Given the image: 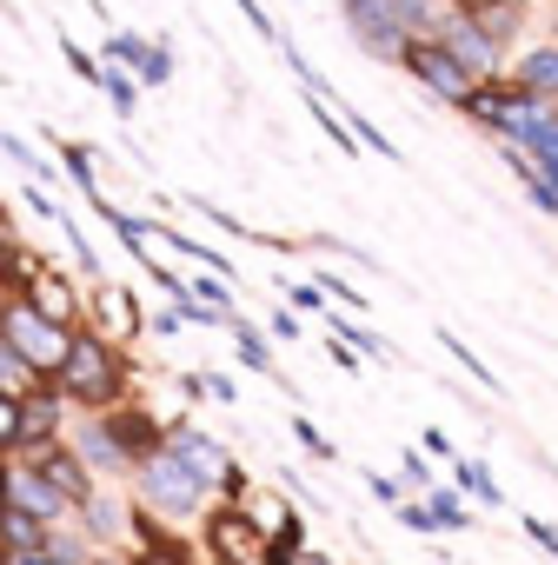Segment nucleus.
<instances>
[{"instance_id":"obj_1","label":"nucleus","mask_w":558,"mask_h":565,"mask_svg":"<svg viewBox=\"0 0 558 565\" xmlns=\"http://www.w3.org/2000/svg\"><path fill=\"white\" fill-rule=\"evenodd\" d=\"M67 406H87V413H114L120 399H127V360H120V347H107L100 333H74L67 340V360H61V373L47 380Z\"/></svg>"},{"instance_id":"obj_2","label":"nucleus","mask_w":558,"mask_h":565,"mask_svg":"<svg viewBox=\"0 0 558 565\" xmlns=\"http://www.w3.org/2000/svg\"><path fill=\"white\" fill-rule=\"evenodd\" d=\"M133 492H140V505H147L153 519H173V525H180V519L206 512V492H213V486H206L186 459H173V452L160 446V452H147V459L133 466Z\"/></svg>"},{"instance_id":"obj_3","label":"nucleus","mask_w":558,"mask_h":565,"mask_svg":"<svg viewBox=\"0 0 558 565\" xmlns=\"http://www.w3.org/2000/svg\"><path fill=\"white\" fill-rule=\"evenodd\" d=\"M67 327H54V320H41L21 294L14 300H0V347H8L28 373H41V380H54L61 373V360H67Z\"/></svg>"},{"instance_id":"obj_4","label":"nucleus","mask_w":558,"mask_h":565,"mask_svg":"<svg viewBox=\"0 0 558 565\" xmlns=\"http://www.w3.org/2000/svg\"><path fill=\"white\" fill-rule=\"evenodd\" d=\"M61 419H67V399H61L54 386L21 393V399H14V439H8V452L34 459L41 446H61Z\"/></svg>"},{"instance_id":"obj_5","label":"nucleus","mask_w":558,"mask_h":565,"mask_svg":"<svg viewBox=\"0 0 558 565\" xmlns=\"http://www.w3.org/2000/svg\"><path fill=\"white\" fill-rule=\"evenodd\" d=\"M399 61H406V67H412V74H419L439 100H452V107H465V100L485 87V81H472V74H465V67H459L439 41H406V54H399Z\"/></svg>"},{"instance_id":"obj_6","label":"nucleus","mask_w":558,"mask_h":565,"mask_svg":"<svg viewBox=\"0 0 558 565\" xmlns=\"http://www.w3.org/2000/svg\"><path fill=\"white\" fill-rule=\"evenodd\" d=\"M21 466H34V472H41V479H47V486L74 505V512L100 492V479L81 466V452H74V446H41V452H34V459H21Z\"/></svg>"},{"instance_id":"obj_7","label":"nucleus","mask_w":558,"mask_h":565,"mask_svg":"<svg viewBox=\"0 0 558 565\" xmlns=\"http://www.w3.org/2000/svg\"><path fill=\"white\" fill-rule=\"evenodd\" d=\"M8 512H28L34 525H61V519H74V505H67L34 466H8Z\"/></svg>"},{"instance_id":"obj_8","label":"nucleus","mask_w":558,"mask_h":565,"mask_svg":"<svg viewBox=\"0 0 558 565\" xmlns=\"http://www.w3.org/2000/svg\"><path fill=\"white\" fill-rule=\"evenodd\" d=\"M100 426H107V439L120 446L127 466H140V459L160 452V439H167V426H160L147 406H114V413H100Z\"/></svg>"},{"instance_id":"obj_9","label":"nucleus","mask_w":558,"mask_h":565,"mask_svg":"<svg viewBox=\"0 0 558 565\" xmlns=\"http://www.w3.org/2000/svg\"><path fill=\"white\" fill-rule=\"evenodd\" d=\"M87 320H94L87 333H100L107 347H114V340H140V327H147L140 300H133L127 287H107V279H100V287H94V313H87Z\"/></svg>"},{"instance_id":"obj_10","label":"nucleus","mask_w":558,"mask_h":565,"mask_svg":"<svg viewBox=\"0 0 558 565\" xmlns=\"http://www.w3.org/2000/svg\"><path fill=\"white\" fill-rule=\"evenodd\" d=\"M346 28L379 54V61H399L406 54V34L393 21V0H346Z\"/></svg>"},{"instance_id":"obj_11","label":"nucleus","mask_w":558,"mask_h":565,"mask_svg":"<svg viewBox=\"0 0 558 565\" xmlns=\"http://www.w3.org/2000/svg\"><path fill=\"white\" fill-rule=\"evenodd\" d=\"M21 300H28L41 320L67 327V333H74V320H87V313H81V294L67 287V273H54V266H41V273L28 279V287H21Z\"/></svg>"},{"instance_id":"obj_12","label":"nucleus","mask_w":558,"mask_h":565,"mask_svg":"<svg viewBox=\"0 0 558 565\" xmlns=\"http://www.w3.org/2000/svg\"><path fill=\"white\" fill-rule=\"evenodd\" d=\"M206 545H213V558H219V565H239V558L259 545L253 512H246V505H219V512L206 519Z\"/></svg>"},{"instance_id":"obj_13","label":"nucleus","mask_w":558,"mask_h":565,"mask_svg":"<svg viewBox=\"0 0 558 565\" xmlns=\"http://www.w3.org/2000/svg\"><path fill=\"white\" fill-rule=\"evenodd\" d=\"M74 452H81V466H87L94 479H120V472H133V466L120 459V446L107 439V426H100V419H87V426L74 433Z\"/></svg>"},{"instance_id":"obj_14","label":"nucleus","mask_w":558,"mask_h":565,"mask_svg":"<svg viewBox=\"0 0 558 565\" xmlns=\"http://www.w3.org/2000/svg\"><path fill=\"white\" fill-rule=\"evenodd\" d=\"M14 565H94V545L87 532H67V525H47V539L34 552H21Z\"/></svg>"},{"instance_id":"obj_15","label":"nucleus","mask_w":558,"mask_h":565,"mask_svg":"<svg viewBox=\"0 0 558 565\" xmlns=\"http://www.w3.org/2000/svg\"><path fill=\"white\" fill-rule=\"evenodd\" d=\"M518 94H532V100H558V47H532L525 61H518V81H512Z\"/></svg>"},{"instance_id":"obj_16","label":"nucleus","mask_w":558,"mask_h":565,"mask_svg":"<svg viewBox=\"0 0 558 565\" xmlns=\"http://www.w3.org/2000/svg\"><path fill=\"white\" fill-rule=\"evenodd\" d=\"M74 519H81V532H94V539H127V532H133V512H127L120 499H107V492H94Z\"/></svg>"},{"instance_id":"obj_17","label":"nucleus","mask_w":558,"mask_h":565,"mask_svg":"<svg viewBox=\"0 0 558 565\" xmlns=\"http://www.w3.org/2000/svg\"><path fill=\"white\" fill-rule=\"evenodd\" d=\"M147 47L153 41H140V34H107V74H140V61H147Z\"/></svg>"},{"instance_id":"obj_18","label":"nucleus","mask_w":558,"mask_h":565,"mask_svg":"<svg viewBox=\"0 0 558 565\" xmlns=\"http://www.w3.org/2000/svg\"><path fill=\"white\" fill-rule=\"evenodd\" d=\"M233 340H239V360H246L253 373H272V347L253 333V320H239V313H233Z\"/></svg>"},{"instance_id":"obj_19","label":"nucleus","mask_w":558,"mask_h":565,"mask_svg":"<svg viewBox=\"0 0 558 565\" xmlns=\"http://www.w3.org/2000/svg\"><path fill=\"white\" fill-rule=\"evenodd\" d=\"M173 81V47L167 41H153L147 47V61H140V74H133V87H167Z\"/></svg>"},{"instance_id":"obj_20","label":"nucleus","mask_w":558,"mask_h":565,"mask_svg":"<svg viewBox=\"0 0 558 565\" xmlns=\"http://www.w3.org/2000/svg\"><path fill=\"white\" fill-rule=\"evenodd\" d=\"M452 472H459V486H465L479 505H498V486H492V472H485L479 459H452Z\"/></svg>"},{"instance_id":"obj_21","label":"nucleus","mask_w":558,"mask_h":565,"mask_svg":"<svg viewBox=\"0 0 558 565\" xmlns=\"http://www.w3.org/2000/svg\"><path fill=\"white\" fill-rule=\"evenodd\" d=\"M426 512H432V525H452V532H465V525H472V512H465V499H459V492H432V499H426Z\"/></svg>"},{"instance_id":"obj_22","label":"nucleus","mask_w":558,"mask_h":565,"mask_svg":"<svg viewBox=\"0 0 558 565\" xmlns=\"http://www.w3.org/2000/svg\"><path fill=\"white\" fill-rule=\"evenodd\" d=\"M61 160H67V180H74V186H81V193L100 206V186H94V160H87V147H67Z\"/></svg>"},{"instance_id":"obj_23","label":"nucleus","mask_w":558,"mask_h":565,"mask_svg":"<svg viewBox=\"0 0 558 565\" xmlns=\"http://www.w3.org/2000/svg\"><path fill=\"white\" fill-rule=\"evenodd\" d=\"M61 54H67V67H74V74H81L87 87H100V74H107V67H100V61H94V54H87L81 41H67V34H61Z\"/></svg>"},{"instance_id":"obj_24","label":"nucleus","mask_w":558,"mask_h":565,"mask_svg":"<svg viewBox=\"0 0 558 565\" xmlns=\"http://www.w3.org/2000/svg\"><path fill=\"white\" fill-rule=\"evenodd\" d=\"M100 94L114 100V114H133V107H140V87H133L127 74H100Z\"/></svg>"},{"instance_id":"obj_25","label":"nucleus","mask_w":558,"mask_h":565,"mask_svg":"<svg viewBox=\"0 0 558 565\" xmlns=\"http://www.w3.org/2000/svg\"><path fill=\"white\" fill-rule=\"evenodd\" d=\"M439 340H446V353H452V360H459V366H465V373H472V380H479V386H492V373H485V360H479V353H472V347H465V340H452V333H446V327H439Z\"/></svg>"},{"instance_id":"obj_26","label":"nucleus","mask_w":558,"mask_h":565,"mask_svg":"<svg viewBox=\"0 0 558 565\" xmlns=\"http://www.w3.org/2000/svg\"><path fill=\"white\" fill-rule=\"evenodd\" d=\"M0 153H8V160H21L28 173H47V160H41V153H34V147H28L21 134H0Z\"/></svg>"},{"instance_id":"obj_27","label":"nucleus","mask_w":558,"mask_h":565,"mask_svg":"<svg viewBox=\"0 0 558 565\" xmlns=\"http://www.w3.org/2000/svg\"><path fill=\"white\" fill-rule=\"evenodd\" d=\"M320 287H326V294H333V300H346V307H353V313H366V300H360V294H353V287H346V279H333V273H320Z\"/></svg>"},{"instance_id":"obj_28","label":"nucleus","mask_w":558,"mask_h":565,"mask_svg":"<svg viewBox=\"0 0 558 565\" xmlns=\"http://www.w3.org/2000/svg\"><path fill=\"white\" fill-rule=\"evenodd\" d=\"M525 532H532V545H538V552H551V558H558V532H551L545 519H525Z\"/></svg>"},{"instance_id":"obj_29","label":"nucleus","mask_w":558,"mask_h":565,"mask_svg":"<svg viewBox=\"0 0 558 565\" xmlns=\"http://www.w3.org/2000/svg\"><path fill=\"white\" fill-rule=\"evenodd\" d=\"M366 486H373V499H379V505H399V486H393L386 472H366Z\"/></svg>"},{"instance_id":"obj_30","label":"nucleus","mask_w":558,"mask_h":565,"mask_svg":"<svg viewBox=\"0 0 558 565\" xmlns=\"http://www.w3.org/2000/svg\"><path fill=\"white\" fill-rule=\"evenodd\" d=\"M399 519H406V525H412V532H439V525H432V512H426V505H399Z\"/></svg>"},{"instance_id":"obj_31","label":"nucleus","mask_w":558,"mask_h":565,"mask_svg":"<svg viewBox=\"0 0 558 565\" xmlns=\"http://www.w3.org/2000/svg\"><path fill=\"white\" fill-rule=\"evenodd\" d=\"M452 8H459L465 21H479V14H492V8H505V0H452Z\"/></svg>"},{"instance_id":"obj_32","label":"nucleus","mask_w":558,"mask_h":565,"mask_svg":"<svg viewBox=\"0 0 558 565\" xmlns=\"http://www.w3.org/2000/svg\"><path fill=\"white\" fill-rule=\"evenodd\" d=\"M406 486H432V472H426V459H419V452H406Z\"/></svg>"},{"instance_id":"obj_33","label":"nucleus","mask_w":558,"mask_h":565,"mask_svg":"<svg viewBox=\"0 0 558 565\" xmlns=\"http://www.w3.org/2000/svg\"><path fill=\"white\" fill-rule=\"evenodd\" d=\"M532 167H538V180H545V186H551V193H558V153H538V160H532Z\"/></svg>"},{"instance_id":"obj_34","label":"nucleus","mask_w":558,"mask_h":565,"mask_svg":"<svg viewBox=\"0 0 558 565\" xmlns=\"http://www.w3.org/2000/svg\"><path fill=\"white\" fill-rule=\"evenodd\" d=\"M8 439H14V399H0V452H8Z\"/></svg>"},{"instance_id":"obj_35","label":"nucleus","mask_w":558,"mask_h":565,"mask_svg":"<svg viewBox=\"0 0 558 565\" xmlns=\"http://www.w3.org/2000/svg\"><path fill=\"white\" fill-rule=\"evenodd\" d=\"M293 433H300V439H307V446H313V452H320V459H326V452H333V446H326V439H320V433H313V426H307V419H293Z\"/></svg>"},{"instance_id":"obj_36","label":"nucleus","mask_w":558,"mask_h":565,"mask_svg":"<svg viewBox=\"0 0 558 565\" xmlns=\"http://www.w3.org/2000/svg\"><path fill=\"white\" fill-rule=\"evenodd\" d=\"M0 565H14V545H8V532H0Z\"/></svg>"},{"instance_id":"obj_37","label":"nucleus","mask_w":558,"mask_h":565,"mask_svg":"<svg viewBox=\"0 0 558 565\" xmlns=\"http://www.w3.org/2000/svg\"><path fill=\"white\" fill-rule=\"evenodd\" d=\"M0 512H8V466H0Z\"/></svg>"},{"instance_id":"obj_38","label":"nucleus","mask_w":558,"mask_h":565,"mask_svg":"<svg viewBox=\"0 0 558 565\" xmlns=\"http://www.w3.org/2000/svg\"><path fill=\"white\" fill-rule=\"evenodd\" d=\"M94 565H133V558H94Z\"/></svg>"}]
</instances>
